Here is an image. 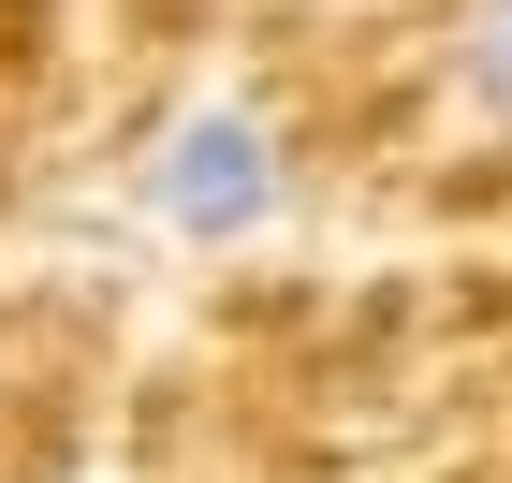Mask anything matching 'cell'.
<instances>
[{"label": "cell", "mask_w": 512, "mask_h": 483, "mask_svg": "<svg viewBox=\"0 0 512 483\" xmlns=\"http://www.w3.org/2000/svg\"><path fill=\"white\" fill-rule=\"evenodd\" d=\"M469 103L512 132V0H483V15H469Z\"/></svg>", "instance_id": "obj_2"}, {"label": "cell", "mask_w": 512, "mask_h": 483, "mask_svg": "<svg viewBox=\"0 0 512 483\" xmlns=\"http://www.w3.org/2000/svg\"><path fill=\"white\" fill-rule=\"evenodd\" d=\"M147 205L176 220V235H264V205H278V132L264 118H191L176 147L147 161Z\"/></svg>", "instance_id": "obj_1"}]
</instances>
